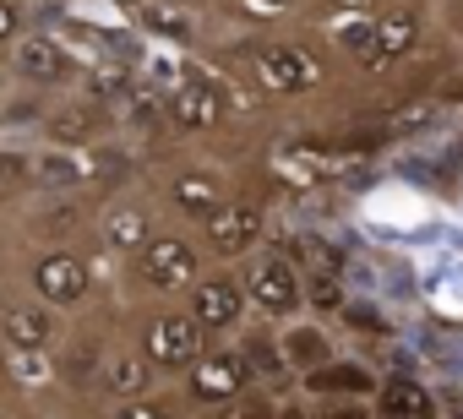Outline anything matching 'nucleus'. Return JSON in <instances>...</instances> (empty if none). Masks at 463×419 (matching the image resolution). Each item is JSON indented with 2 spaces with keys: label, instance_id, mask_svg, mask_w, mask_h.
<instances>
[{
  "label": "nucleus",
  "instance_id": "nucleus-19",
  "mask_svg": "<svg viewBox=\"0 0 463 419\" xmlns=\"http://www.w3.org/2000/svg\"><path fill=\"white\" fill-rule=\"evenodd\" d=\"M235 343H241V354H246L257 386L284 392V381H295V370H289V359H284V343H279V327H273V321H257V316H251V321L235 332Z\"/></svg>",
  "mask_w": 463,
  "mask_h": 419
},
{
  "label": "nucleus",
  "instance_id": "nucleus-5",
  "mask_svg": "<svg viewBox=\"0 0 463 419\" xmlns=\"http://www.w3.org/2000/svg\"><path fill=\"white\" fill-rule=\"evenodd\" d=\"M241 284H246V300H251V316L257 321H295L306 316V262L289 251V246H257L246 262H241Z\"/></svg>",
  "mask_w": 463,
  "mask_h": 419
},
{
  "label": "nucleus",
  "instance_id": "nucleus-23",
  "mask_svg": "<svg viewBox=\"0 0 463 419\" xmlns=\"http://www.w3.org/2000/svg\"><path fill=\"white\" fill-rule=\"evenodd\" d=\"M33 28V12L23 6V0H0V61L12 55V44Z\"/></svg>",
  "mask_w": 463,
  "mask_h": 419
},
{
  "label": "nucleus",
  "instance_id": "nucleus-6",
  "mask_svg": "<svg viewBox=\"0 0 463 419\" xmlns=\"http://www.w3.org/2000/svg\"><path fill=\"white\" fill-rule=\"evenodd\" d=\"M0 66H6L12 82L28 88V93H71V88L88 77V50L71 44L66 33L33 23V28L12 44V55L0 61Z\"/></svg>",
  "mask_w": 463,
  "mask_h": 419
},
{
  "label": "nucleus",
  "instance_id": "nucleus-26",
  "mask_svg": "<svg viewBox=\"0 0 463 419\" xmlns=\"http://www.w3.org/2000/svg\"><path fill=\"white\" fill-rule=\"evenodd\" d=\"M109 419H175V397H137V403H115Z\"/></svg>",
  "mask_w": 463,
  "mask_h": 419
},
{
  "label": "nucleus",
  "instance_id": "nucleus-27",
  "mask_svg": "<svg viewBox=\"0 0 463 419\" xmlns=\"http://www.w3.org/2000/svg\"><path fill=\"white\" fill-rule=\"evenodd\" d=\"M12 196H17V174H12V163H6V158H0V207H6Z\"/></svg>",
  "mask_w": 463,
  "mask_h": 419
},
{
  "label": "nucleus",
  "instance_id": "nucleus-20",
  "mask_svg": "<svg viewBox=\"0 0 463 419\" xmlns=\"http://www.w3.org/2000/svg\"><path fill=\"white\" fill-rule=\"evenodd\" d=\"M295 386H300L306 397H371V403H376V392H382V376H376L365 359H354V354H338L333 365H322V370L300 376Z\"/></svg>",
  "mask_w": 463,
  "mask_h": 419
},
{
  "label": "nucleus",
  "instance_id": "nucleus-11",
  "mask_svg": "<svg viewBox=\"0 0 463 419\" xmlns=\"http://www.w3.org/2000/svg\"><path fill=\"white\" fill-rule=\"evenodd\" d=\"M251 386H257V376H251V365H246V354H241L235 338H229V343H213V349L180 376V397L196 403V408H223V403L246 397Z\"/></svg>",
  "mask_w": 463,
  "mask_h": 419
},
{
  "label": "nucleus",
  "instance_id": "nucleus-15",
  "mask_svg": "<svg viewBox=\"0 0 463 419\" xmlns=\"http://www.w3.org/2000/svg\"><path fill=\"white\" fill-rule=\"evenodd\" d=\"M153 191H158V201L169 207V213L185 219V224L213 219L218 207L235 196V191H229V180H223L213 163H175V169H164V180H158Z\"/></svg>",
  "mask_w": 463,
  "mask_h": 419
},
{
  "label": "nucleus",
  "instance_id": "nucleus-13",
  "mask_svg": "<svg viewBox=\"0 0 463 419\" xmlns=\"http://www.w3.org/2000/svg\"><path fill=\"white\" fill-rule=\"evenodd\" d=\"M196 240L207 246V256H213V262L241 267L257 246H268V213H262L257 201H246V196H229L213 219H202V224H196Z\"/></svg>",
  "mask_w": 463,
  "mask_h": 419
},
{
  "label": "nucleus",
  "instance_id": "nucleus-22",
  "mask_svg": "<svg viewBox=\"0 0 463 419\" xmlns=\"http://www.w3.org/2000/svg\"><path fill=\"white\" fill-rule=\"evenodd\" d=\"M207 419H279V397L268 386H251L246 397L223 403V408H207Z\"/></svg>",
  "mask_w": 463,
  "mask_h": 419
},
{
  "label": "nucleus",
  "instance_id": "nucleus-9",
  "mask_svg": "<svg viewBox=\"0 0 463 419\" xmlns=\"http://www.w3.org/2000/svg\"><path fill=\"white\" fill-rule=\"evenodd\" d=\"M158 229H164L158 224V191H147V185H120L93 213V235H99V251L109 262H131Z\"/></svg>",
  "mask_w": 463,
  "mask_h": 419
},
{
  "label": "nucleus",
  "instance_id": "nucleus-25",
  "mask_svg": "<svg viewBox=\"0 0 463 419\" xmlns=\"http://www.w3.org/2000/svg\"><path fill=\"white\" fill-rule=\"evenodd\" d=\"M229 12L246 23H279V17L300 12V0H229Z\"/></svg>",
  "mask_w": 463,
  "mask_h": 419
},
{
  "label": "nucleus",
  "instance_id": "nucleus-12",
  "mask_svg": "<svg viewBox=\"0 0 463 419\" xmlns=\"http://www.w3.org/2000/svg\"><path fill=\"white\" fill-rule=\"evenodd\" d=\"M414 294L425 300L430 316H441L447 327H463V224L452 240L414 256Z\"/></svg>",
  "mask_w": 463,
  "mask_h": 419
},
{
  "label": "nucleus",
  "instance_id": "nucleus-24",
  "mask_svg": "<svg viewBox=\"0 0 463 419\" xmlns=\"http://www.w3.org/2000/svg\"><path fill=\"white\" fill-rule=\"evenodd\" d=\"M311 414L317 419H376V403L371 397H311Z\"/></svg>",
  "mask_w": 463,
  "mask_h": 419
},
{
  "label": "nucleus",
  "instance_id": "nucleus-21",
  "mask_svg": "<svg viewBox=\"0 0 463 419\" xmlns=\"http://www.w3.org/2000/svg\"><path fill=\"white\" fill-rule=\"evenodd\" d=\"M414 33H420L414 6H403V12H382V17H376V44H382V61L403 55V50L414 44Z\"/></svg>",
  "mask_w": 463,
  "mask_h": 419
},
{
  "label": "nucleus",
  "instance_id": "nucleus-4",
  "mask_svg": "<svg viewBox=\"0 0 463 419\" xmlns=\"http://www.w3.org/2000/svg\"><path fill=\"white\" fill-rule=\"evenodd\" d=\"M207 246L196 240V235H185V229H158L131 262H126V278H131V289H142L147 300H185L196 284H202V273H207Z\"/></svg>",
  "mask_w": 463,
  "mask_h": 419
},
{
  "label": "nucleus",
  "instance_id": "nucleus-17",
  "mask_svg": "<svg viewBox=\"0 0 463 419\" xmlns=\"http://www.w3.org/2000/svg\"><path fill=\"white\" fill-rule=\"evenodd\" d=\"M23 163H28V180L39 191H50V196H71V191H82V185L99 180L93 153L88 147H71V142H39Z\"/></svg>",
  "mask_w": 463,
  "mask_h": 419
},
{
  "label": "nucleus",
  "instance_id": "nucleus-29",
  "mask_svg": "<svg viewBox=\"0 0 463 419\" xmlns=\"http://www.w3.org/2000/svg\"><path fill=\"white\" fill-rule=\"evenodd\" d=\"M23 6H28V12L39 17V12H50V6H61V0H23Z\"/></svg>",
  "mask_w": 463,
  "mask_h": 419
},
{
  "label": "nucleus",
  "instance_id": "nucleus-8",
  "mask_svg": "<svg viewBox=\"0 0 463 419\" xmlns=\"http://www.w3.org/2000/svg\"><path fill=\"white\" fill-rule=\"evenodd\" d=\"M131 343L153 359V370H158V376H185V370L213 349V338L196 327V316H191L185 305H164V300L137 321Z\"/></svg>",
  "mask_w": 463,
  "mask_h": 419
},
{
  "label": "nucleus",
  "instance_id": "nucleus-3",
  "mask_svg": "<svg viewBox=\"0 0 463 419\" xmlns=\"http://www.w3.org/2000/svg\"><path fill=\"white\" fill-rule=\"evenodd\" d=\"M153 50H158V44H153ZM153 61L164 66V82H153L158 98H164V126L180 131V136L218 131L223 115H229V93H223L218 71L191 66V61H169V50H158Z\"/></svg>",
  "mask_w": 463,
  "mask_h": 419
},
{
  "label": "nucleus",
  "instance_id": "nucleus-18",
  "mask_svg": "<svg viewBox=\"0 0 463 419\" xmlns=\"http://www.w3.org/2000/svg\"><path fill=\"white\" fill-rule=\"evenodd\" d=\"M279 343H284V359H289V370H295V381L300 376H311V370H322V365H333L344 349H338V338H333V327L322 321V316H295V321H284L279 327Z\"/></svg>",
  "mask_w": 463,
  "mask_h": 419
},
{
  "label": "nucleus",
  "instance_id": "nucleus-1",
  "mask_svg": "<svg viewBox=\"0 0 463 419\" xmlns=\"http://www.w3.org/2000/svg\"><path fill=\"white\" fill-rule=\"evenodd\" d=\"M354 224H360V235H365V240H376L382 251L420 256V251H430V246L452 240L463 219L441 213V207H436L420 185H409V180H382V185H371V191L360 196Z\"/></svg>",
  "mask_w": 463,
  "mask_h": 419
},
{
  "label": "nucleus",
  "instance_id": "nucleus-14",
  "mask_svg": "<svg viewBox=\"0 0 463 419\" xmlns=\"http://www.w3.org/2000/svg\"><path fill=\"white\" fill-rule=\"evenodd\" d=\"M185 311L196 316V327H202L213 343L235 338V332L251 321V300H246L241 267H213V273H202V284L185 294Z\"/></svg>",
  "mask_w": 463,
  "mask_h": 419
},
{
  "label": "nucleus",
  "instance_id": "nucleus-2",
  "mask_svg": "<svg viewBox=\"0 0 463 419\" xmlns=\"http://www.w3.org/2000/svg\"><path fill=\"white\" fill-rule=\"evenodd\" d=\"M17 278L50 305L61 311L66 321H82L93 316L99 305V289H104V267L93 251H82L77 240H33L17 262Z\"/></svg>",
  "mask_w": 463,
  "mask_h": 419
},
{
  "label": "nucleus",
  "instance_id": "nucleus-16",
  "mask_svg": "<svg viewBox=\"0 0 463 419\" xmlns=\"http://www.w3.org/2000/svg\"><path fill=\"white\" fill-rule=\"evenodd\" d=\"M93 392H104L109 403H137V397H153L158 392V370H153V359L131 338L126 343L109 338V349L99 359V376H93Z\"/></svg>",
  "mask_w": 463,
  "mask_h": 419
},
{
  "label": "nucleus",
  "instance_id": "nucleus-7",
  "mask_svg": "<svg viewBox=\"0 0 463 419\" xmlns=\"http://www.w3.org/2000/svg\"><path fill=\"white\" fill-rule=\"evenodd\" d=\"M71 321L50 311L17 273L0 278V349L6 354H61Z\"/></svg>",
  "mask_w": 463,
  "mask_h": 419
},
{
  "label": "nucleus",
  "instance_id": "nucleus-28",
  "mask_svg": "<svg viewBox=\"0 0 463 419\" xmlns=\"http://www.w3.org/2000/svg\"><path fill=\"white\" fill-rule=\"evenodd\" d=\"M169 6H185V12H207L213 0H169Z\"/></svg>",
  "mask_w": 463,
  "mask_h": 419
},
{
  "label": "nucleus",
  "instance_id": "nucleus-10",
  "mask_svg": "<svg viewBox=\"0 0 463 419\" xmlns=\"http://www.w3.org/2000/svg\"><path fill=\"white\" fill-rule=\"evenodd\" d=\"M246 61H251V82L273 98H300L327 82V66L306 39H257Z\"/></svg>",
  "mask_w": 463,
  "mask_h": 419
}]
</instances>
